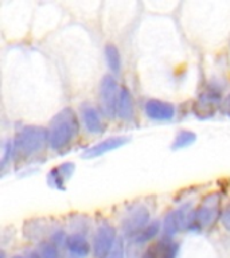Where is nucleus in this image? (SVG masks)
Masks as SVG:
<instances>
[{
	"mask_svg": "<svg viewBox=\"0 0 230 258\" xmlns=\"http://www.w3.org/2000/svg\"><path fill=\"white\" fill-rule=\"evenodd\" d=\"M145 114L149 120L169 121L175 117V106L160 100H149L145 104Z\"/></svg>",
	"mask_w": 230,
	"mask_h": 258,
	"instance_id": "obj_9",
	"label": "nucleus"
},
{
	"mask_svg": "<svg viewBox=\"0 0 230 258\" xmlns=\"http://www.w3.org/2000/svg\"><path fill=\"white\" fill-rule=\"evenodd\" d=\"M39 254L42 258H60L58 246L52 242H43L39 247Z\"/></svg>",
	"mask_w": 230,
	"mask_h": 258,
	"instance_id": "obj_18",
	"label": "nucleus"
},
{
	"mask_svg": "<svg viewBox=\"0 0 230 258\" xmlns=\"http://www.w3.org/2000/svg\"><path fill=\"white\" fill-rule=\"evenodd\" d=\"M149 223V211L144 206H136L129 210L123 221V233L127 238H136Z\"/></svg>",
	"mask_w": 230,
	"mask_h": 258,
	"instance_id": "obj_6",
	"label": "nucleus"
},
{
	"mask_svg": "<svg viewBox=\"0 0 230 258\" xmlns=\"http://www.w3.org/2000/svg\"><path fill=\"white\" fill-rule=\"evenodd\" d=\"M48 143V131L40 126H24L18 132L14 140L15 155L19 157H30L44 148Z\"/></svg>",
	"mask_w": 230,
	"mask_h": 258,
	"instance_id": "obj_2",
	"label": "nucleus"
},
{
	"mask_svg": "<svg viewBox=\"0 0 230 258\" xmlns=\"http://www.w3.org/2000/svg\"><path fill=\"white\" fill-rule=\"evenodd\" d=\"M161 226L163 225H161L159 221H152L151 223L147 225V227H145L136 238H133V242H135L136 245H143V243H147V242L152 241L153 238L157 237V234L160 233Z\"/></svg>",
	"mask_w": 230,
	"mask_h": 258,
	"instance_id": "obj_14",
	"label": "nucleus"
},
{
	"mask_svg": "<svg viewBox=\"0 0 230 258\" xmlns=\"http://www.w3.org/2000/svg\"><path fill=\"white\" fill-rule=\"evenodd\" d=\"M76 169V165L73 163H65L55 168H52L48 175V181L58 189H65V183L72 177L73 172Z\"/></svg>",
	"mask_w": 230,
	"mask_h": 258,
	"instance_id": "obj_11",
	"label": "nucleus"
},
{
	"mask_svg": "<svg viewBox=\"0 0 230 258\" xmlns=\"http://www.w3.org/2000/svg\"><path fill=\"white\" fill-rule=\"evenodd\" d=\"M191 213L189 206L181 207V209L174 210L172 213H169L167 217L164 218L163 222V238L167 239H172L181 230L189 229L190 218H191Z\"/></svg>",
	"mask_w": 230,
	"mask_h": 258,
	"instance_id": "obj_7",
	"label": "nucleus"
},
{
	"mask_svg": "<svg viewBox=\"0 0 230 258\" xmlns=\"http://www.w3.org/2000/svg\"><path fill=\"white\" fill-rule=\"evenodd\" d=\"M117 116L123 120H131L133 117V97L132 93L127 88L120 89L119 105H117Z\"/></svg>",
	"mask_w": 230,
	"mask_h": 258,
	"instance_id": "obj_12",
	"label": "nucleus"
},
{
	"mask_svg": "<svg viewBox=\"0 0 230 258\" xmlns=\"http://www.w3.org/2000/svg\"><path fill=\"white\" fill-rule=\"evenodd\" d=\"M117 242L116 229L109 223L101 225L96 231L92 250L94 258H108Z\"/></svg>",
	"mask_w": 230,
	"mask_h": 258,
	"instance_id": "obj_5",
	"label": "nucleus"
},
{
	"mask_svg": "<svg viewBox=\"0 0 230 258\" xmlns=\"http://www.w3.org/2000/svg\"><path fill=\"white\" fill-rule=\"evenodd\" d=\"M30 258H42L39 253H31L30 254Z\"/></svg>",
	"mask_w": 230,
	"mask_h": 258,
	"instance_id": "obj_21",
	"label": "nucleus"
},
{
	"mask_svg": "<svg viewBox=\"0 0 230 258\" xmlns=\"http://www.w3.org/2000/svg\"><path fill=\"white\" fill-rule=\"evenodd\" d=\"M221 214V198L218 194H210L202 201L201 206L191 213L189 229L190 231H201L217 222Z\"/></svg>",
	"mask_w": 230,
	"mask_h": 258,
	"instance_id": "obj_3",
	"label": "nucleus"
},
{
	"mask_svg": "<svg viewBox=\"0 0 230 258\" xmlns=\"http://www.w3.org/2000/svg\"><path fill=\"white\" fill-rule=\"evenodd\" d=\"M11 258H26V257H22V255H14V257Z\"/></svg>",
	"mask_w": 230,
	"mask_h": 258,
	"instance_id": "obj_22",
	"label": "nucleus"
},
{
	"mask_svg": "<svg viewBox=\"0 0 230 258\" xmlns=\"http://www.w3.org/2000/svg\"><path fill=\"white\" fill-rule=\"evenodd\" d=\"M65 247L70 258H86L90 254L92 246L82 234H72L65 239Z\"/></svg>",
	"mask_w": 230,
	"mask_h": 258,
	"instance_id": "obj_10",
	"label": "nucleus"
},
{
	"mask_svg": "<svg viewBox=\"0 0 230 258\" xmlns=\"http://www.w3.org/2000/svg\"><path fill=\"white\" fill-rule=\"evenodd\" d=\"M129 141L128 137L125 136H114L105 139V140L100 141L98 144L93 145L90 148H88L82 153L84 159H94V157L102 156L105 153L114 151L117 148H121L123 145H125Z\"/></svg>",
	"mask_w": 230,
	"mask_h": 258,
	"instance_id": "obj_8",
	"label": "nucleus"
},
{
	"mask_svg": "<svg viewBox=\"0 0 230 258\" xmlns=\"http://www.w3.org/2000/svg\"><path fill=\"white\" fill-rule=\"evenodd\" d=\"M100 97L101 106L104 110L105 116L109 118L117 116V105H119V97H120V90L117 81L113 76H106L102 78L100 86Z\"/></svg>",
	"mask_w": 230,
	"mask_h": 258,
	"instance_id": "obj_4",
	"label": "nucleus"
},
{
	"mask_svg": "<svg viewBox=\"0 0 230 258\" xmlns=\"http://www.w3.org/2000/svg\"><path fill=\"white\" fill-rule=\"evenodd\" d=\"M159 251H160V258H177L179 253V243L174 242L172 239L163 238L159 243Z\"/></svg>",
	"mask_w": 230,
	"mask_h": 258,
	"instance_id": "obj_16",
	"label": "nucleus"
},
{
	"mask_svg": "<svg viewBox=\"0 0 230 258\" xmlns=\"http://www.w3.org/2000/svg\"><path fill=\"white\" fill-rule=\"evenodd\" d=\"M82 118H84L85 126L90 133H101L104 131V125H102L100 114L92 106H85L82 109Z\"/></svg>",
	"mask_w": 230,
	"mask_h": 258,
	"instance_id": "obj_13",
	"label": "nucleus"
},
{
	"mask_svg": "<svg viewBox=\"0 0 230 258\" xmlns=\"http://www.w3.org/2000/svg\"><path fill=\"white\" fill-rule=\"evenodd\" d=\"M78 120L74 110L65 108L56 116L52 117L48 129V145L54 151L65 148L78 133Z\"/></svg>",
	"mask_w": 230,
	"mask_h": 258,
	"instance_id": "obj_1",
	"label": "nucleus"
},
{
	"mask_svg": "<svg viewBox=\"0 0 230 258\" xmlns=\"http://www.w3.org/2000/svg\"><path fill=\"white\" fill-rule=\"evenodd\" d=\"M108 258H125V246L123 238H119V239H117L116 245H114L112 253L109 254Z\"/></svg>",
	"mask_w": 230,
	"mask_h": 258,
	"instance_id": "obj_19",
	"label": "nucleus"
},
{
	"mask_svg": "<svg viewBox=\"0 0 230 258\" xmlns=\"http://www.w3.org/2000/svg\"><path fill=\"white\" fill-rule=\"evenodd\" d=\"M195 140H197V135H195V133L190 132V131H182V132H179L177 135L172 145H171V148H172L174 151L186 148V147L194 144Z\"/></svg>",
	"mask_w": 230,
	"mask_h": 258,
	"instance_id": "obj_17",
	"label": "nucleus"
},
{
	"mask_svg": "<svg viewBox=\"0 0 230 258\" xmlns=\"http://www.w3.org/2000/svg\"><path fill=\"white\" fill-rule=\"evenodd\" d=\"M105 59L109 69L113 73H119L121 70V56L119 48L114 44L109 43L105 46Z\"/></svg>",
	"mask_w": 230,
	"mask_h": 258,
	"instance_id": "obj_15",
	"label": "nucleus"
},
{
	"mask_svg": "<svg viewBox=\"0 0 230 258\" xmlns=\"http://www.w3.org/2000/svg\"><path fill=\"white\" fill-rule=\"evenodd\" d=\"M222 225H223L226 230L230 231V206L222 214Z\"/></svg>",
	"mask_w": 230,
	"mask_h": 258,
	"instance_id": "obj_20",
	"label": "nucleus"
}]
</instances>
